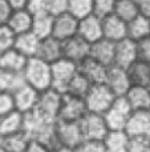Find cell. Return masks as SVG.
Returning <instances> with one entry per match:
<instances>
[{
    "label": "cell",
    "instance_id": "6da1fadb",
    "mask_svg": "<svg viewBox=\"0 0 150 152\" xmlns=\"http://www.w3.org/2000/svg\"><path fill=\"white\" fill-rule=\"evenodd\" d=\"M21 74H23L24 83L33 87L39 92L44 91L47 88H50V86H52L50 64L36 58V56L27 59V63L24 66Z\"/></svg>",
    "mask_w": 150,
    "mask_h": 152
},
{
    "label": "cell",
    "instance_id": "7a4b0ae2",
    "mask_svg": "<svg viewBox=\"0 0 150 152\" xmlns=\"http://www.w3.org/2000/svg\"><path fill=\"white\" fill-rule=\"evenodd\" d=\"M63 94L55 88H47L39 94L37 104L35 107V111L41 116L44 120L49 123H56L58 119V111H60L61 99Z\"/></svg>",
    "mask_w": 150,
    "mask_h": 152
},
{
    "label": "cell",
    "instance_id": "3957f363",
    "mask_svg": "<svg viewBox=\"0 0 150 152\" xmlns=\"http://www.w3.org/2000/svg\"><path fill=\"white\" fill-rule=\"evenodd\" d=\"M116 97L117 96L109 89L105 83H97L90 86L89 91L84 97V102L89 112L104 113L110 107Z\"/></svg>",
    "mask_w": 150,
    "mask_h": 152
},
{
    "label": "cell",
    "instance_id": "277c9868",
    "mask_svg": "<svg viewBox=\"0 0 150 152\" xmlns=\"http://www.w3.org/2000/svg\"><path fill=\"white\" fill-rule=\"evenodd\" d=\"M132 111L133 110L124 96H117L110 107L102 113L108 129H125Z\"/></svg>",
    "mask_w": 150,
    "mask_h": 152
},
{
    "label": "cell",
    "instance_id": "5b68a950",
    "mask_svg": "<svg viewBox=\"0 0 150 152\" xmlns=\"http://www.w3.org/2000/svg\"><path fill=\"white\" fill-rule=\"evenodd\" d=\"M77 74V64L65 58H61L50 64V80L52 88L65 92L66 86Z\"/></svg>",
    "mask_w": 150,
    "mask_h": 152
},
{
    "label": "cell",
    "instance_id": "8992f818",
    "mask_svg": "<svg viewBox=\"0 0 150 152\" xmlns=\"http://www.w3.org/2000/svg\"><path fill=\"white\" fill-rule=\"evenodd\" d=\"M55 132L58 145L69 148H76L84 140L79 121H68L58 119L55 123Z\"/></svg>",
    "mask_w": 150,
    "mask_h": 152
},
{
    "label": "cell",
    "instance_id": "52a82bcc",
    "mask_svg": "<svg viewBox=\"0 0 150 152\" xmlns=\"http://www.w3.org/2000/svg\"><path fill=\"white\" fill-rule=\"evenodd\" d=\"M79 123L82 136H84V139L88 140H102L106 132L109 131L108 126L104 120L102 113H96L88 111Z\"/></svg>",
    "mask_w": 150,
    "mask_h": 152
},
{
    "label": "cell",
    "instance_id": "ba28073f",
    "mask_svg": "<svg viewBox=\"0 0 150 152\" xmlns=\"http://www.w3.org/2000/svg\"><path fill=\"white\" fill-rule=\"evenodd\" d=\"M87 112L88 110L82 97H77L69 94H63L60 111H58V119L60 120L80 121Z\"/></svg>",
    "mask_w": 150,
    "mask_h": 152
},
{
    "label": "cell",
    "instance_id": "9c48e42d",
    "mask_svg": "<svg viewBox=\"0 0 150 152\" xmlns=\"http://www.w3.org/2000/svg\"><path fill=\"white\" fill-rule=\"evenodd\" d=\"M104 83L109 87V89L116 96H124L126 94V91L129 89V87L132 86L129 80V76H128L126 68L114 66V64L108 67Z\"/></svg>",
    "mask_w": 150,
    "mask_h": 152
},
{
    "label": "cell",
    "instance_id": "30bf717a",
    "mask_svg": "<svg viewBox=\"0 0 150 152\" xmlns=\"http://www.w3.org/2000/svg\"><path fill=\"white\" fill-rule=\"evenodd\" d=\"M39 94L40 92L37 89H35L33 87L28 86L27 83H23L19 88H16L12 92L15 110L21 113H27L29 111H33L37 104Z\"/></svg>",
    "mask_w": 150,
    "mask_h": 152
},
{
    "label": "cell",
    "instance_id": "8fae6325",
    "mask_svg": "<svg viewBox=\"0 0 150 152\" xmlns=\"http://www.w3.org/2000/svg\"><path fill=\"white\" fill-rule=\"evenodd\" d=\"M77 24H79V19H76L69 12L53 16L52 36L60 42H64V40L77 35Z\"/></svg>",
    "mask_w": 150,
    "mask_h": 152
},
{
    "label": "cell",
    "instance_id": "7c38bea8",
    "mask_svg": "<svg viewBox=\"0 0 150 152\" xmlns=\"http://www.w3.org/2000/svg\"><path fill=\"white\" fill-rule=\"evenodd\" d=\"M89 50L90 44L79 35H74L63 42V58L72 60L76 64L89 56Z\"/></svg>",
    "mask_w": 150,
    "mask_h": 152
},
{
    "label": "cell",
    "instance_id": "4fadbf2b",
    "mask_svg": "<svg viewBox=\"0 0 150 152\" xmlns=\"http://www.w3.org/2000/svg\"><path fill=\"white\" fill-rule=\"evenodd\" d=\"M77 35L80 37L88 42L89 44L97 42L98 39L102 37V24H101V19L97 18L96 15L90 13V15L85 16L82 19H79V24H77Z\"/></svg>",
    "mask_w": 150,
    "mask_h": 152
},
{
    "label": "cell",
    "instance_id": "5bb4252c",
    "mask_svg": "<svg viewBox=\"0 0 150 152\" xmlns=\"http://www.w3.org/2000/svg\"><path fill=\"white\" fill-rule=\"evenodd\" d=\"M134 60H137V50H136L134 40L124 37L114 43V66L128 68Z\"/></svg>",
    "mask_w": 150,
    "mask_h": 152
},
{
    "label": "cell",
    "instance_id": "9a60e30c",
    "mask_svg": "<svg viewBox=\"0 0 150 152\" xmlns=\"http://www.w3.org/2000/svg\"><path fill=\"white\" fill-rule=\"evenodd\" d=\"M125 132L129 136H150V112L146 111H132Z\"/></svg>",
    "mask_w": 150,
    "mask_h": 152
},
{
    "label": "cell",
    "instance_id": "2e32d148",
    "mask_svg": "<svg viewBox=\"0 0 150 152\" xmlns=\"http://www.w3.org/2000/svg\"><path fill=\"white\" fill-rule=\"evenodd\" d=\"M77 71L84 77H87L90 84H97L105 81L108 67L101 64L100 61L94 60L90 56H88V58H85L84 60L77 64Z\"/></svg>",
    "mask_w": 150,
    "mask_h": 152
},
{
    "label": "cell",
    "instance_id": "e0dca14e",
    "mask_svg": "<svg viewBox=\"0 0 150 152\" xmlns=\"http://www.w3.org/2000/svg\"><path fill=\"white\" fill-rule=\"evenodd\" d=\"M36 58L41 59L49 64L55 63L56 60L63 58V42L57 40L53 36L40 39Z\"/></svg>",
    "mask_w": 150,
    "mask_h": 152
},
{
    "label": "cell",
    "instance_id": "ac0fdd59",
    "mask_svg": "<svg viewBox=\"0 0 150 152\" xmlns=\"http://www.w3.org/2000/svg\"><path fill=\"white\" fill-rule=\"evenodd\" d=\"M102 24V37L116 43L126 37V21L121 20L114 13L101 19Z\"/></svg>",
    "mask_w": 150,
    "mask_h": 152
},
{
    "label": "cell",
    "instance_id": "d6986e66",
    "mask_svg": "<svg viewBox=\"0 0 150 152\" xmlns=\"http://www.w3.org/2000/svg\"><path fill=\"white\" fill-rule=\"evenodd\" d=\"M124 97L128 100L133 111L150 110V88L149 86H130Z\"/></svg>",
    "mask_w": 150,
    "mask_h": 152
},
{
    "label": "cell",
    "instance_id": "ffe728a7",
    "mask_svg": "<svg viewBox=\"0 0 150 152\" xmlns=\"http://www.w3.org/2000/svg\"><path fill=\"white\" fill-rule=\"evenodd\" d=\"M89 56L106 67L112 66L114 61V43L105 37H101L90 44Z\"/></svg>",
    "mask_w": 150,
    "mask_h": 152
},
{
    "label": "cell",
    "instance_id": "44dd1931",
    "mask_svg": "<svg viewBox=\"0 0 150 152\" xmlns=\"http://www.w3.org/2000/svg\"><path fill=\"white\" fill-rule=\"evenodd\" d=\"M105 152H128L129 135L125 129H109L102 139Z\"/></svg>",
    "mask_w": 150,
    "mask_h": 152
},
{
    "label": "cell",
    "instance_id": "7402d4cb",
    "mask_svg": "<svg viewBox=\"0 0 150 152\" xmlns=\"http://www.w3.org/2000/svg\"><path fill=\"white\" fill-rule=\"evenodd\" d=\"M32 21H33V16L25 8H20V10L12 11V13L9 16V20L7 23V27L15 35H20V34H24V32L31 31Z\"/></svg>",
    "mask_w": 150,
    "mask_h": 152
},
{
    "label": "cell",
    "instance_id": "603a6c76",
    "mask_svg": "<svg viewBox=\"0 0 150 152\" xmlns=\"http://www.w3.org/2000/svg\"><path fill=\"white\" fill-rule=\"evenodd\" d=\"M132 86H150V63L134 60L126 68Z\"/></svg>",
    "mask_w": 150,
    "mask_h": 152
},
{
    "label": "cell",
    "instance_id": "cb8c5ba5",
    "mask_svg": "<svg viewBox=\"0 0 150 152\" xmlns=\"http://www.w3.org/2000/svg\"><path fill=\"white\" fill-rule=\"evenodd\" d=\"M39 42V37L33 32L28 31L24 34L16 35L15 42H13V48L17 50L20 53H23L25 58H33V56H36Z\"/></svg>",
    "mask_w": 150,
    "mask_h": 152
},
{
    "label": "cell",
    "instance_id": "d4e9b609",
    "mask_svg": "<svg viewBox=\"0 0 150 152\" xmlns=\"http://www.w3.org/2000/svg\"><path fill=\"white\" fill-rule=\"evenodd\" d=\"M150 35V19L138 13L136 18L129 20L126 23V37L129 39L137 40L146 37Z\"/></svg>",
    "mask_w": 150,
    "mask_h": 152
},
{
    "label": "cell",
    "instance_id": "484cf974",
    "mask_svg": "<svg viewBox=\"0 0 150 152\" xmlns=\"http://www.w3.org/2000/svg\"><path fill=\"white\" fill-rule=\"evenodd\" d=\"M27 59L28 58L12 47L0 55V68L12 72H21L27 63Z\"/></svg>",
    "mask_w": 150,
    "mask_h": 152
},
{
    "label": "cell",
    "instance_id": "4316f807",
    "mask_svg": "<svg viewBox=\"0 0 150 152\" xmlns=\"http://www.w3.org/2000/svg\"><path fill=\"white\" fill-rule=\"evenodd\" d=\"M23 131V113L13 110L0 116V136Z\"/></svg>",
    "mask_w": 150,
    "mask_h": 152
},
{
    "label": "cell",
    "instance_id": "83f0119b",
    "mask_svg": "<svg viewBox=\"0 0 150 152\" xmlns=\"http://www.w3.org/2000/svg\"><path fill=\"white\" fill-rule=\"evenodd\" d=\"M31 137L24 131H19L15 134H9L5 136H0V145L7 152H23Z\"/></svg>",
    "mask_w": 150,
    "mask_h": 152
},
{
    "label": "cell",
    "instance_id": "f1b7e54d",
    "mask_svg": "<svg viewBox=\"0 0 150 152\" xmlns=\"http://www.w3.org/2000/svg\"><path fill=\"white\" fill-rule=\"evenodd\" d=\"M24 83L21 72H12L0 68V92H11Z\"/></svg>",
    "mask_w": 150,
    "mask_h": 152
},
{
    "label": "cell",
    "instance_id": "f546056e",
    "mask_svg": "<svg viewBox=\"0 0 150 152\" xmlns=\"http://www.w3.org/2000/svg\"><path fill=\"white\" fill-rule=\"evenodd\" d=\"M113 13L116 16H118L121 20L129 21L133 18L138 15V4L137 0H116L114 4V11Z\"/></svg>",
    "mask_w": 150,
    "mask_h": 152
},
{
    "label": "cell",
    "instance_id": "4dcf8cb0",
    "mask_svg": "<svg viewBox=\"0 0 150 152\" xmlns=\"http://www.w3.org/2000/svg\"><path fill=\"white\" fill-rule=\"evenodd\" d=\"M52 26H53V16L48 15V13L40 16H33L31 32H33L39 39H44V37L52 36Z\"/></svg>",
    "mask_w": 150,
    "mask_h": 152
},
{
    "label": "cell",
    "instance_id": "1f68e13d",
    "mask_svg": "<svg viewBox=\"0 0 150 152\" xmlns=\"http://www.w3.org/2000/svg\"><path fill=\"white\" fill-rule=\"evenodd\" d=\"M90 86H92V84L89 83V80H88L87 77H84V76L77 71V74L73 76V79H72V80L69 81V84L66 86L64 94H69V95H73V96L82 97V99H84L85 95L89 91Z\"/></svg>",
    "mask_w": 150,
    "mask_h": 152
},
{
    "label": "cell",
    "instance_id": "d6a6232c",
    "mask_svg": "<svg viewBox=\"0 0 150 152\" xmlns=\"http://www.w3.org/2000/svg\"><path fill=\"white\" fill-rule=\"evenodd\" d=\"M93 10V0H68L66 12L73 15L76 19H82L90 15Z\"/></svg>",
    "mask_w": 150,
    "mask_h": 152
},
{
    "label": "cell",
    "instance_id": "836d02e7",
    "mask_svg": "<svg viewBox=\"0 0 150 152\" xmlns=\"http://www.w3.org/2000/svg\"><path fill=\"white\" fill-rule=\"evenodd\" d=\"M114 4H116V0H93L92 13L100 19L106 18L113 13Z\"/></svg>",
    "mask_w": 150,
    "mask_h": 152
},
{
    "label": "cell",
    "instance_id": "e575fe53",
    "mask_svg": "<svg viewBox=\"0 0 150 152\" xmlns=\"http://www.w3.org/2000/svg\"><path fill=\"white\" fill-rule=\"evenodd\" d=\"M128 152H150V136H129Z\"/></svg>",
    "mask_w": 150,
    "mask_h": 152
},
{
    "label": "cell",
    "instance_id": "d590c367",
    "mask_svg": "<svg viewBox=\"0 0 150 152\" xmlns=\"http://www.w3.org/2000/svg\"><path fill=\"white\" fill-rule=\"evenodd\" d=\"M16 35L7 26H0V55L13 47Z\"/></svg>",
    "mask_w": 150,
    "mask_h": 152
},
{
    "label": "cell",
    "instance_id": "8d00e7d4",
    "mask_svg": "<svg viewBox=\"0 0 150 152\" xmlns=\"http://www.w3.org/2000/svg\"><path fill=\"white\" fill-rule=\"evenodd\" d=\"M136 50L138 60L150 63V35L136 42Z\"/></svg>",
    "mask_w": 150,
    "mask_h": 152
},
{
    "label": "cell",
    "instance_id": "74e56055",
    "mask_svg": "<svg viewBox=\"0 0 150 152\" xmlns=\"http://www.w3.org/2000/svg\"><path fill=\"white\" fill-rule=\"evenodd\" d=\"M74 152H105L102 140H88L84 139L76 148Z\"/></svg>",
    "mask_w": 150,
    "mask_h": 152
},
{
    "label": "cell",
    "instance_id": "f35d334b",
    "mask_svg": "<svg viewBox=\"0 0 150 152\" xmlns=\"http://www.w3.org/2000/svg\"><path fill=\"white\" fill-rule=\"evenodd\" d=\"M47 1V12L50 16H57L66 12L68 0H45Z\"/></svg>",
    "mask_w": 150,
    "mask_h": 152
},
{
    "label": "cell",
    "instance_id": "ab89813d",
    "mask_svg": "<svg viewBox=\"0 0 150 152\" xmlns=\"http://www.w3.org/2000/svg\"><path fill=\"white\" fill-rule=\"evenodd\" d=\"M25 10L32 16L45 15L47 12V1L45 0H28L25 5Z\"/></svg>",
    "mask_w": 150,
    "mask_h": 152
},
{
    "label": "cell",
    "instance_id": "60d3db41",
    "mask_svg": "<svg viewBox=\"0 0 150 152\" xmlns=\"http://www.w3.org/2000/svg\"><path fill=\"white\" fill-rule=\"evenodd\" d=\"M15 110L13 96L11 92H0V116Z\"/></svg>",
    "mask_w": 150,
    "mask_h": 152
},
{
    "label": "cell",
    "instance_id": "b9f144b4",
    "mask_svg": "<svg viewBox=\"0 0 150 152\" xmlns=\"http://www.w3.org/2000/svg\"><path fill=\"white\" fill-rule=\"evenodd\" d=\"M13 8L8 4L7 0H0V26H7Z\"/></svg>",
    "mask_w": 150,
    "mask_h": 152
},
{
    "label": "cell",
    "instance_id": "7bdbcfd3",
    "mask_svg": "<svg viewBox=\"0 0 150 152\" xmlns=\"http://www.w3.org/2000/svg\"><path fill=\"white\" fill-rule=\"evenodd\" d=\"M23 152H50V150L48 147H45L43 143L31 139L28 142V144L25 145V148H24Z\"/></svg>",
    "mask_w": 150,
    "mask_h": 152
},
{
    "label": "cell",
    "instance_id": "ee69618b",
    "mask_svg": "<svg viewBox=\"0 0 150 152\" xmlns=\"http://www.w3.org/2000/svg\"><path fill=\"white\" fill-rule=\"evenodd\" d=\"M140 15L150 19V0H137Z\"/></svg>",
    "mask_w": 150,
    "mask_h": 152
},
{
    "label": "cell",
    "instance_id": "f6af8a7d",
    "mask_svg": "<svg viewBox=\"0 0 150 152\" xmlns=\"http://www.w3.org/2000/svg\"><path fill=\"white\" fill-rule=\"evenodd\" d=\"M7 1L13 10H20V8H25L28 0H7Z\"/></svg>",
    "mask_w": 150,
    "mask_h": 152
},
{
    "label": "cell",
    "instance_id": "bcb514c9",
    "mask_svg": "<svg viewBox=\"0 0 150 152\" xmlns=\"http://www.w3.org/2000/svg\"><path fill=\"white\" fill-rule=\"evenodd\" d=\"M50 152H74V150L69 147H64V145H58V147H56L55 150H52Z\"/></svg>",
    "mask_w": 150,
    "mask_h": 152
},
{
    "label": "cell",
    "instance_id": "7dc6e473",
    "mask_svg": "<svg viewBox=\"0 0 150 152\" xmlns=\"http://www.w3.org/2000/svg\"><path fill=\"white\" fill-rule=\"evenodd\" d=\"M0 152H7V151H5V150H4V148H3V147H1V145H0Z\"/></svg>",
    "mask_w": 150,
    "mask_h": 152
},
{
    "label": "cell",
    "instance_id": "c3c4849f",
    "mask_svg": "<svg viewBox=\"0 0 150 152\" xmlns=\"http://www.w3.org/2000/svg\"><path fill=\"white\" fill-rule=\"evenodd\" d=\"M149 88H150V86H149Z\"/></svg>",
    "mask_w": 150,
    "mask_h": 152
},
{
    "label": "cell",
    "instance_id": "681fc988",
    "mask_svg": "<svg viewBox=\"0 0 150 152\" xmlns=\"http://www.w3.org/2000/svg\"><path fill=\"white\" fill-rule=\"evenodd\" d=\"M149 112H150V110H149Z\"/></svg>",
    "mask_w": 150,
    "mask_h": 152
}]
</instances>
